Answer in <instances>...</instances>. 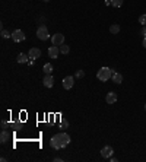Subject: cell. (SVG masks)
<instances>
[{"label":"cell","instance_id":"obj_1","mask_svg":"<svg viewBox=\"0 0 146 162\" xmlns=\"http://www.w3.org/2000/svg\"><path fill=\"white\" fill-rule=\"evenodd\" d=\"M69 143H70V136L67 133H57L50 139V146L56 151L66 148Z\"/></svg>","mask_w":146,"mask_h":162},{"label":"cell","instance_id":"obj_2","mask_svg":"<svg viewBox=\"0 0 146 162\" xmlns=\"http://www.w3.org/2000/svg\"><path fill=\"white\" fill-rule=\"evenodd\" d=\"M112 73H114V70H111L110 67H101L98 70V73H97V78L101 82H107L108 79H111Z\"/></svg>","mask_w":146,"mask_h":162},{"label":"cell","instance_id":"obj_3","mask_svg":"<svg viewBox=\"0 0 146 162\" xmlns=\"http://www.w3.org/2000/svg\"><path fill=\"white\" fill-rule=\"evenodd\" d=\"M36 37H38V40H41V41H47L50 38V34H48V29H47L45 25H41L36 29Z\"/></svg>","mask_w":146,"mask_h":162},{"label":"cell","instance_id":"obj_4","mask_svg":"<svg viewBox=\"0 0 146 162\" xmlns=\"http://www.w3.org/2000/svg\"><path fill=\"white\" fill-rule=\"evenodd\" d=\"M10 38L15 41V42H22V41L25 40V34H24V31L16 29V31L12 32V37H10Z\"/></svg>","mask_w":146,"mask_h":162},{"label":"cell","instance_id":"obj_5","mask_svg":"<svg viewBox=\"0 0 146 162\" xmlns=\"http://www.w3.org/2000/svg\"><path fill=\"white\" fill-rule=\"evenodd\" d=\"M51 42H53V45L60 47L62 44H64V35H63V34H54V35L51 37Z\"/></svg>","mask_w":146,"mask_h":162},{"label":"cell","instance_id":"obj_6","mask_svg":"<svg viewBox=\"0 0 146 162\" xmlns=\"http://www.w3.org/2000/svg\"><path fill=\"white\" fill-rule=\"evenodd\" d=\"M59 53H60V48H59L57 45H53V47L48 48V56H50V59H57V57H59Z\"/></svg>","mask_w":146,"mask_h":162},{"label":"cell","instance_id":"obj_7","mask_svg":"<svg viewBox=\"0 0 146 162\" xmlns=\"http://www.w3.org/2000/svg\"><path fill=\"white\" fill-rule=\"evenodd\" d=\"M73 83H74V78L73 76H66L63 79V88L64 89H70V88H73Z\"/></svg>","mask_w":146,"mask_h":162},{"label":"cell","instance_id":"obj_8","mask_svg":"<svg viewBox=\"0 0 146 162\" xmlns=\"http://www.w3.org/2000/svg\"><path fill=\"white\" fill-rule=\"evenodd\" d=\"M42 83H44L45 88H53V85H54V78H53L51 75H45L44 79H42Z\"/></svg>","mask_w":146,"mask_h":162},{"label":"cell","instance_id":"obj_9","mask_svg":"<svg viewBox=\"0 0 146 162\" xmlns=\"http://www.w3.org/2000/svg\"><path fill=\"white\" fill-rule=\"evenodd\" d=\"M112 153H114V149H112L111 146H104V148L101 149V155H102V158H111Z\"/></svg>","mask_w":146,"mask_h":162},{"label":"cell","instance_id":"obj_10","mask_svg":"<svg viewBox=\"0 0 146 162\" xmlns=\"http://www.w3.org/2000/svg\"><path fill=\"white\" fill-rule=\"evenodd\" d=\"M28 56H29V59H39V57H41V50L36 48V47H32V48L29 50Z\"/></svg>","mask_w":146,"mask_h":162},{"label":"cell","instance_id":"obj_11","mask_svg":"<svg viewBox=\"0 0 146 162\" xmlns=\"http://www.w3.org/2000/svg\"><path fill=\"white\" fill-rule=\"evenodd\" d=\"M105 101H107V104H115L117 102V93L115 92H108L107 96H105Z\"/></svg>","mask_w":146,"mask_h":162},{"label":"cell","instance_id":"obj_12","mask_svg":"<svg viewBox=\"0 0 146 162\" xmlns=\"http://www.w3.org/2000/svg\"><path fill=\"white\" fill-rule=\"evenodd\" d=\"M9 139H10V133L7 130H1V133H0V142L1 143H6Z\"/></svg>","mask_w":146,"mask_h":162},{"label":"cell","instance_id":"obj_13","mask_svg":"<svg viewBox=\"0 0 146 162\" xmlns=\"http://www.w3.org/2000/svg\"><path fill=\"white\" fill-rule=\"evenodd\" d=\"M111 79L114 83H117V85H120L121 82H123V75L121 73H117V72H114L112 73V76H111Z\"/></svg>","mask_w":146,"mask_h":162},{"label":"cell","instance_id":"obj_14","mask_svg":"<svg viewBox=\"0 0 146 162\" xmlns=\"http://www.w3.org/2000/svg\"><path fill=\"white\" fill-rule=\"evenodd\" d=\"M16 61H18V63H28V61H29V56H28V54H24V53H21V54L18 56Z\"/></svg>","mask_w":146,"mask_h":162},{"label":"cell","instance_id":"obj_15","mask_svg":"<svg viewBox=\"0 0 146 162\" xmlns=\"http://www.w3.org/2000/svg\"><path fill=\"white\" fill-rule=\"evenodd\" d=\"M42 70H44V73H45V75H51V72H53V66H51V63H47V64H44Z\"/></svg>","mask_w":146,"mask_h":162},{"label":"cell","instance_id":"obj_16","mask_svg":"<svg viewBox=\"0 0 146 162\" xmlns=\"http://www.w3.org/2000/svg\"><path fill=\"white\" fill-rule=\"evenodd\" d=\"M110 32H111V34H114V35H115V34H118V32H120V25H117V24L111 25V26H110Z\"/></svg>","mask_w":146,"mask_h":162},{"label":"cell","instance_id":"obj_17","mask_svg":"<svg viewBox=\"0 0 146 162\" xmlns=\"http://www.w3.org/2000/svg\"><path fill=\"white\" fill-rule=\"evenodd\" d=\"M59 48H60V53H62V54H67V53L70 51V47H69V45H66V44H62Z\"/></svg>","mask_w":146,"mask_h":162},{"label":"cell","instance_id":"obj_18","mask_svg":"<svg viewBox=\"0 0 146 162\" xmlns=\"http://www.w3.org/2000/svg\"><path fill=\"white\" fill-rule=\"evenodd\" d=\"M111 6H114V7H121V6H123V0H111Z\"/></svg>","mask_w":146,"mask_h":162},{"label":"cell","instance_id":"obj_19","mask_svg":"<svg viewBox=\"0 0 146 162\" xmlns=\"http://www.w3.org/2000/svg\"><path fill=\"white\" fill-rule=\"evenodd\" d=\"M0 35H1V38H9V37H12V34H9V32H7L6 29H1Z\"/></svg>","mask_w":146,"mask_h":162},{"label":"cell","instance_id":"obj_20","mask_svg":"<svg viewBox=\"0 0 146 162\" xmlns=\"http://www.w3.org/2000/svg\"><path fill=\"white\" fill-rule=\"evenodd\" d=\"M139 24L145 26L146 25V15H140V16H139Z\"/></svg>","mask_w":146,"mask_h":162},{"label":"cell","instance_id":"obj_21","mask_svg":"<svg viewBox=\"0 0 146 162\" xmlns=\"http://www.w3.org/2000/svg\"><path fill=\"white\" fill-rule=\"evenodd\" d=\"M9 127H10V124H9L7 121H4V120L1 121V128H3V130H7Z\"/></svg>","mask_w":146,"mask_h":162},{"label":"cell","instance_id":"obj_22","mask_svg":"<svg viewBox=\"0 0 146 162\" xmlns=\"http://www.w3.org/2000/svg\"><path fill=\"white\" fill-rule=\"evenodd\" d=\"M83 76H85L83 70H76V78H83Z\"/></svg>","mask_w":146,"mask_h":162},{"label":"cell","instance_id":"obj_23","mask_svg":"<svg viewBox=\"0 0 146 162\" xmlns=\"http://www.w3.org/2000/svg\"><path fill=\"white\" fill-rule=\"evenodd\" d=\"M34 63H35V59H29V61H28V64H29V66H32Z\"/></svg>","mask_w":146,"mask_h":162},{"label":"cell","instance_id":"obj_24","mask_svg":"<svg viewBox=\"0 0 146 162\" xmlns=\"http://www.w3.org/2000/svg\"><path fill=\"white\" fill-rule=\"evenodd\" d=\"M140 34H142V35H145V37H146V26H143V28H142V31H140Z\"/></svg>","mask_w":146,"mask_h":162},{"label":"cell","instance_id":"obj_25","mask_svg":"<svg viewBox=\"0 0 146 162\" xmlns=\"http://www.w3.org/2000/svg\"><path fill=\"white\" fill-rule=\"evenodd\" d=\"M66 126H69V123H67V121H63V123H62V127H66Z\"/></svg>","mask_w":146,"mask_h":162},{"label":"cell","instance_id":"obj_26","mask_svg":"<svg viewBox=\"0 0 146 162\" xmlns=\"http://www.w3.org/2000/svg\"><path fill=\"white\" fill-rule=\"evenodd\" d=\"M62 161H63L62 158H54V162H62Z\"/></svg>","mask_w":146,"mask_h":162},{"label":"cell","instance_id":"obj_27","mask_svg":"<svg viewBox=\"0 0 146 162\" xmlns=\"http://www.w3.org/2000/svg\"><path fill=\"white\" fill-rule=\"evenodd\" d=\"M143 47H145V48H146V37H145V38H143Z\"/></svg>","mask_w":146,"mask_h":162},{"label":"cell","instance_id":"obj_28","mask_svg":"<svg viewBox=\"0 0 146 162\" xmlns=\"http://www.w3.org/2000/svg\"><path fill=\"white\" fill-rule=\"evenodd\" d=\"M145 111H146V104H145Z\"/></svg>","mask_w":146,"mask_h":162},{"label":"cell","instance_id":"obj_29","mask_svg":"<svg viewBox=\"0 0 146 162\" xmlns=\"http://www.w3.org/2000/svg\"><path fill=\"white\" fill-rule=\"evenodd\" d=\"M44 1H48V0H44Z\"/></svg>","mask_w":146,"mask_h":162}]
</instances>
